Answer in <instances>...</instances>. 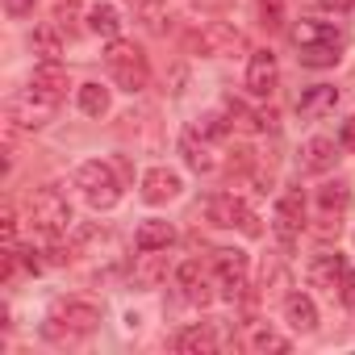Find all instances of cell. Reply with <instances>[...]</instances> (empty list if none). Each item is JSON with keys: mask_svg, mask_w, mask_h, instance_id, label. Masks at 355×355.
Returning <instances> with one entry per match:
<instances>
[{"mask_svg": "<svg viewBox=\"0 0 355 355\" xmlns=\"http://www.w3.org/2000/svg\"><path fill=\"white\" fill-rule=\"evenodd\" d=\"M293 46H297V59L313 71L322 67H334L343 59V46H347V34L334 26V21H309L301 17L297 30H293Z\"/></svg>", "mask_w": 355, "mask_h": 355, "instance_id": "cell-1", "label": "cell"}, {"mask_svg": "<svg viewBox=\"0 0 355 355\" xmlns=\"http://www.w3.org/2000/svg\"><path fill=\"white\" fill-rule=\"evenodd\" d=\"M105 67H109V80H113L121 92H130V96L150 84V63H146L142 46H134V42L113 38L109 51H105Z\"/></svg>", "mask_w": 355, "mask_h": 355, "instance_id": "cell-2", "label": "cell"}, {"mask_svg": "<svg viewBox=\"0 0 355 355\" xmlns=\"http://www.w3.org/2000/svg\"><path fill=\"white\" fill-rule=\"evenodd\" d=\"M101 326V309L92 301H80V297H59L51 305V322H46V334L51 338H80V334H92Z\"/></svg>", "mask_w": 355, "mask_h": 355, "instance_id": "cell-3", "label": "cell"}, {"mask_svg": "<svg viewBox=\"0 0 355 355\" xmlns=\"http://www.w3.org/2000/svg\"><path fill=\"white\" fill-rule=\"evenodd\" d=\"M30 222H34L38 234L59 239V234L71 226V201H67L55 184H46V189H38V193L30 197Z\"/></svg>", "mask_w": 355, "mask_h": 355, "instance_id": "cell-4", "label": "cell"}, {"mask_svg": "<svg viewBox=\"0 0 355 355\" xmlns=\"http://www.w3.org/2000/svg\"><path fill=\"white\" fill-rule=\"evenodd\" d=\"M76 189L84 193V201H88L92 209H113V205L121 201L117 175H113V167L101 163V159H92V163H84V167L76 171Z\"/></svg>", "mask_w": 355, "mask_h": 355, "instance_id": "cell-5", "label": "cell"}, {"mask_svg": "<svg viewBox=\"0 0 355 355\" xmlns=\"http://www.w3.org/2000/svg\"><path fill=\"white\" fill-rule=\"evenodd\" d=\"M209 222H214V226H226V230H243L247 239H259V234H263L259 214H255L243 197H234V193L209 197Z\"/></svg>", "mask_w": 355, "mask_h": 355, "instance_id": "cell-6", "label": "cell"}, {"mask_svg": "<svg viewBox=\"0 0 355 355\" xmlns=\"http://www.w3.org/2000/svg\"><path fill=\"white\" fill-rule=\"evenodd\" d=\"M247 268H251L247 251H234V247L214 251V272H218V284H222V297H226V301H239V297H243V288H247Z\"/></svg>", "mask_w": 355, "mask_h": 355, "instance_id": "cell-7", "label": "cell"}, {"mask_svg": "<svg viewBox=\"0 0 355 355\" xmlns=\"http://www.w3.org/2000/svg\"><path fill=\"white\" fill-rule=\"evenodd\" d=\"M193 51L197 55H209V59H222V55H234V51H247V38L222 21H209L205 30L193 34Z\"/></svg>", "mask_w": 355, "mask_h": 355, "instance_id": "cell-8", "label": "cell"}, {"mask_svg": "<svg viewBox=\"0 0 355 355\" xmlns=\"http://www.w3.org/2000/svg\"><path fill=\"white\" fill-rule=\"evenodd\" d=\"M55 109H59V101H46V96H38V92H21V96H13V105H9V121L13 125H21V130H42L51 117H55Z\"/></svg>", "mask_w": 355, "mask_h": 355, "instance_id": "cell-9", "label": "cell"}, {"mask_svg": "<svg viewBox=\"0 0 355 355\" xmlns=\"http://www.w3.org/2000/svg\"><path fill=\"white\" fill-rule=\"evenodd\" d=\"M276 84H280V63H276V55H272V51H251V59H247V92H251L255 101H268V96L276 92Z\"/></svg>", "mask_w": 355, "mask_h": 355, "instance_id": "cell-10", "label": "cell"}, {"mask_svg": "<svg viewBox=\"0 0 355 355\" xmlns=\"http://www.w3.org/2000/svg\"><path fill=\"white\" fill-rule=\"evenodd\" d=\"M301 222H305V193H301V189H284L280 201H276V234H280L284 247L297 243Z\"/></svg>", "mask_w": 355, "mask_h": 355, "instance_id": "cell-11", "label": "cell"}, {"mask_svg": "<svg viewBox=\"0 0 355 355\" xmlns=\"http://www.w3.org/2000/svg\"><path fill=\"white\" fill-rule=\"evenodd\" d=\"M338 150H343V142H334V138H309V142H301L297 163H301V171H309V175H326V171H334Z\"/></svg>", "mask_w": 355, "mask_h": 355, "instance_id": "cell-12", "label": "cell"}, {"mask_svg": "<svg viewBox=\"0 0 355 355\" xmlns=\"http://www.w3.org/2000/svg\"><path fill=\"white\" fill-rule=\"evenodd\" d=\"M180 189H184V180H180V171H171V167H150L142 175V201L146 205H167V201L180 197Z\"/></svg>", "mask_w": 355, "mask_h": 355, "instance_id": "cell-13", "label": "cell"}, {"mask_svg": "<svg viewBox=\"0 0 355 355\" xmlns=\"http://www.w3.org/2000/svg\"><path fill=\"white\" fill-rule=\"evenodd\" d=\"M305 276H309V284H313V288L338 293V288H343V276H347V259H343L338 251H322V255H313V259H309Z\"/></svg>", "mask_w": 355, "mask_h": 355, "instance_id": "cell-14", "label": "cell"}, {"mask_svg": "<svg viewBox=\"0 0 355 355\" xmlns=\"http://www.w3.org/2000/svg\"><path fill=\"white\" fill-rule=\"evenodd\" d=\"M180 155H184V163H189L197 175H209V171L218 167V150L209 146V138H205L201 130H189V134L180 138Z\"/></svg>", "mask_w": 355, "mask_h": 355, "instance_id": "cell-15", "label": "cell"}, {"mask_svg": "<svg viewBox=\"0 0 355 355\" xmlns=\"http://www.w3.org/2000/svg\"><path fill=\"white\" fill-rule=\"evenodd\" d=\"M218 347H222V334L214 330V322H197L175 334V351H184V355H214Z\"/></svg>", "mask_w": 355, "mask_h": 355, "instance_id": "cell-16", "label": "cell"}, {"mask_svg": "<svg viewBox=\"0 0 355 355\" xmlns=\"http://www.w3.org/2000/svg\"><path fill=\"white\" fill-rule=\"evenodd\" d=\"M30 92L46 96V101H63V92H67V71H63L59 63H38L34 76H30Z\"/></svg>", "mask_w": 355, "mask_h": 355, "instance_id": "cell-17", "label": "cell"}, {"mask_svg": "<svg viewBox=\"0 0 355 355\" xmlns=\"http://www.w3.org/2000/svg\"><path fill=\"white\" fill-rule=\"evenodd\" d=\"M334 105H338V88L334 84H313V88H305L297 96V113L301 117H326V113H334Z\"/></svg>", "mask_w": 355, "mask_h": 355, "instance_id": "cell-18", "label": "cell"}, {"mask_svg": "<svg viewBox=\"0 0 355 355\" xmlns=\"http://www.w3.org/2000/svg\"><path fill=\"white\" fill-rule=\"evenodd\" d=\"M284 322H288L297 334H313V330H318V305H313L305 293H288V297H284Z\"/></svg>", "mask_w": 355, "mask_h": 355, "instance_id": "cell-19", "label": "cell"}, {"mask_svg": "<svg viewBox=\"0 0 355 355\" xmlns=\"http://www.w3.org/2000/svg\"><path fill=\"white\" fill-rule=\"evenodd\" d=\"M175 284H180L184 288V297L193 301V305H209V276L201 272V263L197 259H189V263H180V268H175Z\"/></svg>", "mask_w": 355, "mask_h": 355, "instance_id": "cell-20", "label": "cell"}, {"mask_svg": "<svg viewBox=\"0 0 355 355\" xmlns=\"http://www.w3.org/2000/svg\"><path fill=\"white\" fill-rule=\"evenodd\" d=\"M171 243H175V226H171V222L150 218V222H142V226L134 230V247H138V251H167Z\"/></svg>", "mask_w": 355, "mask_h": 355, "instance_id": "cell-21", "label": "cell"}, {"mask_svg": "<svg viewBox=\"0 0 355 355\" xmlns=\"http://www.w3.org/2000/svg\"><path fill=\"white\" fill-rule=\"evenodd\" d=\"M247 347L259 351V355H268V351L284 355V351H288V338H284L280 330H272L268 322H247Z\"/></svg>", "mask_w": 355, "mask_h": 355, "instance_id": "cell-22", "label": "cell"}, {"mask_svg": "<svg viewBox=\"0 0 355 355\" xmlns=\"http://www.w3.org/2000/svg\"><path fill=\"white\" fill-rule=\"evenodd\" d=\"M163 276H167V259H163L159 251H142V255L134 259V284H142V288H155Z\"/></svg>", "mask_w": 355, "mask_h": 355, "instance_id": "cell-23", "label": "cell"}, {"mask_svg": "<svg viewBox=\"0 0 355 355\" xmlns=\"http://www.w3.org/2000/svg\"><path fill=\"white\" fill-rule=\"evenodd\" d=\"M88 30L96 34V38H117V30H121V17H117V9L113 5H92L88 9Z\"/></svg>", "mask_w": 355, "mask_h": 355, "instance_id": "cell-24", "label": "cell"}, {"mask_svg": "<svg viewBox=\"0 0 355 355\" xmlns=\"http://www.w3.org/2000/svg\"><path fill=\"white\" fill-rule=\"evenodd\" d=\"M80 109L88 117H105L109 113V88L101 84H80Z\"/></svg>", "mask_w": 355, "mask_h": 355, "instance_id": "cell-25", "label": "cell"}, {"mask_svg": "<svg viewBox=\"0 0 355 355\" xmlns=\"http://www.w3.org/2000/svg\"><path fill=\"white\" fill-rule=\"evenodd\" d=\"M318 205H322V214H343V209L351 205V189H347V184H322Z\"/></svg>", "mask_w": 355, "mask_h": 355, "instance_id": "cell-26", "label": "cell"}, {"mask_svg": "<svg viewBox=\"0 0 355 355\" xmlns=\"http://www.w3.org/2000/svg\"><path fill=\"white\" fill-rule=\"evenodd\" d=\"M34 51L42 55V63H59V34L51 26H38L34 30Z\"/></svg>", "mask_w": 355, "mask_h": 355, "instance_id": "cell-27", "label": "cell"}, {"mask_svg": "<svg viewBox=\"0 0 355 355\" xmlns=\"http://www.w3.org/2000/svg\"><path fill=\"white\" fill-rule=\"evenodd\" d=\"M259 21L268 30H280L284 26V0H259Z\"/></svg>", "mask_w": 355, "mask_h": 355, "instance_id": "cell-28", "label": "cell"}, {"mask_svg": "<svg viewBox=\"0 0 355 355\" xmlns=\"http://www.w3.org/2000/svg\"><path fill=\"white\" fill-rule=\"evenodd\" d=\"M5 13L9 17H26V13H34V0H5Z\"/></svg>", "mask_w": 355, "mask_h": 355, "instance_id": "cell-29", "label": "cell"}, {"mask_svg": "<svg viewBox=\"0 0 355 355\" xmlns=\"http://www.w3.org/2000/svg\"><path fill=\"white\" fill-rule=\"evenodd\" d=\"M338 297H343V305H351V309H355V272H347V276H343Z\"/></svg>", "mask_w": 355, "mask_h": 355, "instance_id": "cell-30", "label": "cell"}, {"mask_svg": "<svg viewBox=\"0 0 355 355\" xmlns=\"http://www.w3.org/2000/svg\"><path fill=\"white\" fill-rule=\"evenodd\" d=\"M338 142H343L347 150H355V117H351V121H343V130H338Z\"/></svg>", "mask_w": 355, "mask_h": 355, "instance_id": "cell-31", "label": "cell"}, {"mask_svg": "<svg viewBox=\"0 0 355 355\" xmlns=\"http://www.w3.org/2000/svg\"><path fill=\"white\" fill-rule=\"evenodd\" d=\"M318 5H322V9H330V13H347L355 0H318Z\"/></svg>", "mask_w": 355, "mask_h": 355, "instance_id": "cell-32", "label": "cell"}, {"mask_svg": "<svg viewBox=\"0 0 355 355\" xmlns=\"http://www.w3.org/2000/svg\"><path fill=\"white\" fill-rule=\"evenodd\" d=\"M130 5H134V9H142V13H150V9H155V0H130Z\"/></svg>", "mask_w": 355, "mask_h": 355, "instance_id": "cell-33", "label": "cell"}]
</instances>
